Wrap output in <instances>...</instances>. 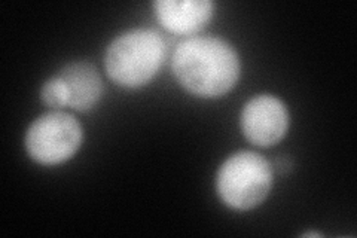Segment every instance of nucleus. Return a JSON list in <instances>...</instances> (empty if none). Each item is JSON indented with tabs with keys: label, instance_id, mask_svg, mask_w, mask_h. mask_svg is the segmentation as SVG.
<instances>
[{
	"label": "nucleus",
	"instance_id": "nucleus-1",
	"mask_svg": "<svg viewBox=\"0 0 357 238\" xmlns=\"http://www.w3.org/2000/svg\"><path fill=\"white\" fill-rule=\"evenodd\" d=\"M172 66L183 88L206 98L227 94L240 77L238 54L227 40L213 36H195L178 43Z\"/></svg>",
	"mask_w": 357,
	"mask_h": 238
},
{
	"label": "nucleus",
	"instance_id": "nucleus-2",
	"mask_svg": "<svg viewBox=\"0 0 357 238\" xmlns=\"http://www.w3.org/2000/svg\"><path fill=\"white\" fill-rule=\"evenodd\" d=\"M165 52V42L160 33L149 29L130 30L109 45L105 67L118 85L139 88L160 72Z\"/></svg>",
	"mask_w": 357,
	"mask_h": 238
},
{
	"label": "nucleus",
	"instance_id": "nucleus-3",
	"mask_svg": "<svg viewBox=\"0 0 357 238\" xmlns=\"http://www.w3.org/2000/svg\"><path fill=\"white\" fill-rule=\"evenodd\" d=\"M273 170L259 154L243 151L234 154L222 164L218 173V194L227 206L236 210H250L270 194Z\"/></svg>",
	"mask_w": 357,
	"mask_h": 238
},
{
	"label": "nucleus",
	"instance_id": "nucleus-4",
	"mask_svg": "<svg viewBox=\"0 0 357 238\" xmlns=\"http://www.w3.org/2000/svg\"><path fill=\"white\" fill-rule=\"evenodd\" d=\"M81 143L79 122L64 112L45 113L31 124L26 134L29 155L43 165H57L70 160Z\"/></svg>",
	"mask_w": 357,
	"mask_h": 238
},
{
	"label": "nucleus",
	"instance_id": "nucleus-5",
	"mask_svg": "<svg viewBox=\"0 0 357 238\" xmlns=\"http://www.w3.org/2000/svg\"><path fill=\"white\" fill-rule=\"evenodd\" d=\"M289 128V113L274 96H258L244 106L241 130L250 143L268 147L280 142Z\"/></svg>",
	"mask_w": 357,
	"mask_h": 238
},
{
	"label": "nucleus",
	"instance_id": "nucleus-6",
	"mask_svg": "<svg viewBox=\"0 0 357 238\" xmlns=\"http://www.w3.org/2000/svg\"><path fill=\"white\" fill-rule=\"evenodd\" d=\"M161 24L174 35H194L213 17L210 0H158L153 3Z\"/></svg>",
	"mask_w": 357,
	"mask_h": 238
},
{
	"label": "nucleus",
	"instance_id": "nucleus-7",
	"mask_svg": "<svg viewBox=\"0 0 357 238\" xmlns=\"http://www.w3.org/2000/svg\"><path fill=\"white\" fill-rule=\"evenodd\" d=\"M59 76L69 91V106L76 110L93 109L102 97L103 84L93 64L86 61L67 64Z\"/></svg>",
	"mask_w": 357,
	"mask_h": 238
},
{
	"label": "nucleus",
	"instance_id": "nucleus-8",
	"mask_svg": "<svg viewBox=\"0 0 357 238\" xmlns=\"http://www.w3.org/2000/svg\"><path fill=\"white\" fill-rule=\"evenodd\" d=\"M40 96L47 106L55 109L69 106V91H67V87L60 76H54L45 82Z\"/></svg>",
	"mask_w": 357,
	"mask_h": 238
},
{
	"label": "nucleus",
	"instance_id": "nucleus-9",
	"mask_svg": "<svg viewBox=\"0 0 357 238\" xmlns=\"http://www.w3.org/2000/svg\"><path fill=\"white\" fill-rule=\"evenodd\" d=\"M292 168V161H290V158H278L275 161V170L278 173H287L289 170Z\"/></svg>",
	"mask_w": 357,
	"mask_h": 238
}]
</instances>
